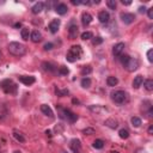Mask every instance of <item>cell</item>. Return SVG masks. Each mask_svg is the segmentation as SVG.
I'll return each instance as SVG.
<instances>
[{"instance_id":"6da1fadb","label":"cell","mask_w":153,"mask_h":153,"mask_svg":"<svg viewBox=\"0 0 153 153\" xmlns=\"http://www.w3.org/2000/svg\"><path fill=\"white\" fill-rule=\"evenodd\" d=\"M56 110H57L59 117H60L61 120L66 121L67 123H71V124H72V123H75V122L78 121V115L74 114L72 110H69V109H67V108H63V106H61L60 104L56 105Z\"/></svg>"},{"instance_id":"7a4b0ae2","label":"cell","mask_w":153,"mask_h":153,"mask_svg":"<svg viewBox=\"0 0 153 153\" xmlns=\"http://www.w3.org/2000/svg\"><path fill=\"white\" fill-rule=\"evenodd\" d=\"M7 50L11 55L17 56V57L24 56L26 54V47L19 42H10L7 44Z\"/></svg>"},{"instance_id":"3957f363","label":"cell","mask_w":153,"mask_h":153,"mask_svg":"<svg viewBox=\"0 0 153 153\" xmlns=\"http://www.w3.org/2000/svg\"><path fill=\"white\" fill-rule=\"evenodd\" d=\"M121 63L128 72H135L139 68V60L135 57H131L129 55H123L121 57Z\"/></svg>"},{"instance_id":"277c9868","label":"cell","mask_w":153,"mask_h":153,"mask_svg":"<svg viewBox=\"0 0 153 153\" xmlns=\"http://www.w3.org/2000/svg\"><path fill=\"white\" fill-rule=\"evenodd\" d=\"M110 97L111 100L117 105H123L129 100V94L124 90H115L110 93Z\"/></svg>"},{"instance_id":"5b68a950","label":"cell","mask_w":153,"mask_h":153,"mask_svg":"<svg viewBox=\"0 0 153 153\" xmlns=\"http://www.w3.org/2000/svg\"><path fill=\"white\" fill-rule=\"evenodd\" d=\"M82 55V48L81 45L76 44V45H72L69 48V50L66 54V59L68 62H75L76 60H79Z\"/></svg>"},{"instance_id":"8992f818","label":"cell","mask_w":153,"mask_h":153,"mask_svg":"<svg viewBox=\"0 0 153 153\" xmlns=\"http://www.w3.org/2000/svg\"><path fill=\"white\" fill-rule=\"evenodd\" d=\"M0 87L6 94H16L17 93V88H18V86L11 79H4L0 82Z\"/></svg>"},{"instance_id":"52a82bcc","label":"cell","mask_w":153,"mask_h":153,"mask_svg":"<svg viewBox=\"0 0 153 153\" xmlns=\"http://www.w3.org/2000/svg\"><path fill=\"white\" fill-rule=\"evenodd\" d=\"M120 18H121V20L126 24V25H130L131 23H134L135 22V14L134 13H130V12H122V13H120Z\"/></svg>"},{"instance_id":"ba28073f","label":"cell","mask_w":153,"mask_h":153,"mask_svg":"<svg viewBox=\"0 0 153 153\" xmlns=\"http://www.w3.org/2000/svg\"><path fill=\"white\" fill-rule=\"evenodd\" d=\"M78 35H79V27H78V25L74 24L73 22H71L69 25H68V37L71 39H75L78 37Z\"/></svg>"},{"instance_id":"9c48e42d","label":"cell","mask_w":153,"mask_h":153,"mask_svg":"<svg viewBox=\"0 0 153 153\" xmlns=\"http://www.w3.org/2000/svg\"><path fill=\"white\" fill-rule=\"evenodd\" d=\"M69 148L73 153H81V142L79 139H72L69 141Z\"/></svg>"},{"instance_id":"30bf717a","label":"cell","mask_w":153,"mask_h":153,"mask_svg":"<svg viewBox=\"0 0 153 153\" xmlns=\"http://www.w3.org/2000/svg\"><path fill=\"white\" fill-rule=\"evenodd\" d=\"M124 48H126V44L123 42H118L116 43L114 47H112V55L115 57H118L122 55V53L124 51Z\"/></svg>"},{"instance_id":"8fae6325","label":"cell","mask_w":153,"mask_h":153,"mask_svg":"<svg viewBox=\"0 0 153 153\" xmlns=\"http://www.w3.org/2000/svg\"><path fill=\"white\" fill-rule=\"evenodd\" d=\"M18 80H19L22 84H24V85H26V86H30V85H32V84L36 81V78L32 76V75H19V76H18Z\"/></svg>"},{"instance_id":"7c38bea8","label":"cell","mask_w":153,"mask_h":153,"mask_svg":"<svg viewBox=\"0 0 153 153\" xmlns=\"http://www.w3.org/2000/svg\"><path fill=\"white\" fill-rule=\"evenodd\" d=\"M60 25H61V20H60V19H53V20L49 23L48 29H49V31H50L51 33H56V32L59 31V29H60Z\"/></svg>"},{"instance_id":"4fadbf2b","label":"cell","mask_w":153,"mask_h":153,"mask_svg":"<svg viewBox=\"0 0 153 153\" xmlns=\"http://www.w3.org/2000/svg\"><path fill=\"white\" fill-rule=\"evenodd\" d=\"M41 67L44 72H48V73H54V72H57L56 67L51 63V62H48V61H43L41 63Z\"/></svg>"},{"instance_id":"5bb4252c","label":"cell","mask_w":153,"mask_h":153,"mask_svg":"<svg viewBox=\"0 0 153 153\" xmlns=\"http://www.w3.org/2000/svg\"><path fill=\"white\" fill-rule=\"evenodd\" d=\"M92 19H93V17L88 13V12H82V14H81V24H82V26H88L91 23H92Z\"/></svg>"},{"instance_id":"9a60e30c","label":"cell","mask_w":153,"mask_h":153,"mask_svg":"<svg viewBox=\"0 0 153 153\" xmlns=\"http://www.w3.org/2000/svg\"><path fill=\"white\" fill-rule=\"evenodd\" d=\"M142 110H143V112L145 114H147V116L148 117H152V114H153V106H152V103H151V100H143V103H142Z\"/></svg>"},{"instance_id":"2e32d148","label":"cell","mask_w":153,"mask_h":153,"mask_svg":"<svg viewBox=\"0 0 153 153\" xmlns=\"http://www.w3.org/2000/svg\"><path fill=\"white\" fill-rule=\"evenodd\" d=\"M98 20H99V23H102V24H108L109 20H110V14H109V12H108V11H100V12L98 13Z\"/></svg>"},{"instance_id":"e0dca14e","label":"cell","mask_w":153,"mask_h":153,"mask_svg":"<svg viewBox=\"0 0 153 153\" xmlns=\"http://www.w3.org/2000/svg\"><path fill=\"white\" fill-rule=\"evenodd\" d=\"M55 12H56L57 14H60V16H65V14L68 12V7H67L66 4L60 2V4H57V5L55 6Z\"/></svg>"},{"instance_id":"ac0fdd59","label":"cell","mask_w":153,"mask_h":153,"mask_svg":"<svg viewBox=\"0 0 153 153\" xmlns=\"http://www.w3.org/2000/svg\"><path fill=\"white\" fill-rule=\"evenodd\" d=\"M44 6H45V4H44L43 1H38V2H36V4L31 7V12H32L33 14H38V13H41V12L44 10Z\"/></svg>"},{"instance_id":"d6986e66","label":"cell","mask_w":153,"mask_h":153,"mask_svg":"<svg viewBox=\"0 0 153 153\" xmlns=\"http://www.w3.org/2000/svg\"><path fill=\"white\" fill-rule=\"evenodd\" d=\"M42 33L38 31V30H33V31H31L30 32V39L33 42V43H38V42H41L42 41Z\"/></svg>"},{"instance_id":"ffe728a7","label":"cell","mask_w":153,"mask_h":153,"mask_svg":"<svg viewBox=\"0 0 153 153\" xmlns=\"http://www.w3.org/2000/svg\"><path fill=\"white\" fill-rule=\"evenodd\" d=\"M39 109H41L42 114H44L45 116H49L50 118H53V117H54V112H53L51 108H50V106H49L48 104H42Z\"/></svg>"},{"instance_id":"44dd1931","label":"cell","mask_w":153,"mask_h":153,"mask_svg":"<svg viewBox=\"0 0 153 153\" xmlns=\"http://www.w3.org/2000/svg\"><path fill=\"white\" fill-rule=\"evenodd\" d=\"M12 135H13V137H14L18 142H20V143H24V142L26 141V137L24 136V134H23V133H20L19 130H17V129H13Z\"/></svg>"},{"instance_id":"7402d4cb","label":"cell","mask_w":153,"mask_h":153,"mask_svg":"<svg viewBox=\"0 0 153 153\" xmlns=\"http://www.w3.org/2000/svg\"><path fill=\"white\" fill-rule=\"evenodd\" d=\"M142 84H143V76L141 74H137L133 80V87L135 90H137V88H140V86H142Z\"/></svg>"},{"instance_id":"603a6c76","label":"cell","mask_w":153,"mask_h":153,"mask_svg":"<svg viewBox=\"0 0 153 153\" xmlns=\"http://www.w3.org/2000/svg\"><path fill=\"white\" fill-rule=\"evenodd\" d=\"M117 84H118V79H117L116 76L109 75V76L106 78V85H108L109 87H115Z\"/></svg>"},{"instance_id":"cb8c5ba5","label":"cell","mask_w":153,"mask_h":153,"mask_svg":"<svg viewBox=\"0 0 153 153\" xmlns=\"http://www.w3.org/2000/svg\"><path fill=\"white\" fill-rule=\"evenodd\" d=\"M104 124H105L106 127L111 128V129H116V128L118 127V123H117V121H116V120H114V118H108V120H105Z\"/></svg>"},{"instance_id":"d4e9b609","label":"cell","mask_w":153,"mask_h":153,"mask_svg":"<svg viewBox=\"0 0 153 153\" xmlns=\"http://www.w3.org/2000/svg\"><path fill=\"white\" fill-rule=\"evenodd\" d=\"M55 94L57 97H65L67 94H69V90L68 88H60V87H55Z\"/></svg>"},{"instance_id":"484cf974","label":"cell","mask_w":153,"mask_h":153,"mask_svg":"<svg viewBox=\"0 0 153 153\" xmlns=\"http://www.w3.org/2000/svg\"><path fill=\"white\" fill-rule=\"evenodd\" d=\"M91 84H92V80H91L88 76H84V78L81 79V81H80V85H81V87H84V88H88V87L91 86Z\"/></svg>"},{"instance_id":"4316f807","label":"cell","mask_w":153,"mask_h":153,"mask_svg":"<svg viewBox=\"0 0 153 153\" xmlns=\"http://www.w3.org/2000/svg\"><path fill=\"white\" fill-rule=\"evenodd\" d=\"M130 122H131V126H133L134 128H139V127L142 124L141 118H140V117H137V116H133V117L130 118Z\"/></svg>"},{"instance_id":"83f0119b","label":"cell","mask_w":153,"mask_h":153,"mask_svg":"<svg viewBox=\"0 0 153 153\" xmlns=\"http://www.w3.org/2000/svg\"><path fill=\"white\" fill-rule=\"evenodd\" d=\"M20 36H22V38L24 41H29V38H30V30H29V27H23L20 30Z\"/></svg>"},{"instance_id":"f1b7e54d","label":"cell","mask_w":153,"mask_h":153,"mask_svg":"<svg viewBox=\"0 0 153 153\" xmlns=\"http://www.w3.org/2000/svg\"><path fill=\"white\" fill-rule=\"evenodd\" d=\"M92 67L90 66V65H87V66H84L82 68H81V71H80V73H81V75L82 76H87L88 74H91L92 73Z\"/></svg>"},{"instance_id":"f546056e","label":"cell","mask_w":153,"mask_h":153,"mask_svg":"<svg viewBox=\"0 0 153 153\" xmlns=\"http://www.w3.org/2000/svg\"><path fill=\"white\" fill-rule=\"evenodd\" d=\"M143 86H145V88L147 90V91H153V80L152 79H146V80H143Z\"/></svg>"},{"instance_id":"4dcf8cb0","label":"cell","mask_w":153,"mask_h":153,"mask_svg":"<svg viewBox=\"0 0 153 153\" xmlns=\"http://www.w3.org/2000/svg\"><path fill=\"white\" fill-rule=\"evenodd\" d=\"M92 146H93V148H96V149H102V148L104 147V141L100 140V139H97V140L93 141Z\"/></svg>"},{"instance_id":"1f68e13d","label":"cell","mask_w":153,"mask_h":153,"mask_svg":"<svg viewBox=\"0 0 153 153\" xmlns=\"http://www.w3.org/2000/svg\"><path fill=\"white\" fill-rule=\"evenodd\" d=\"M80 38L84 39V41H87V39H91L93 38V33L91 31H84L81 35H80Z\"/></svg>"},{"instance_id":"d6a6232c","label":"cell","mask_w":153,"mask_h":153,"mask_svg":"<svg viewBox=\"0 0 153 153\" xmlns=\"http://www.w3.org/2000/svg\"><path fill=\"white\" fill-rule=\"evenodd\" d=\"M118 135H120V137H121V139L126 140V139H128V137H129V131H128L127 129L122 128V129H120V130H118Z\"/></svg>"},{"instance_id":"836d02e7","label":"cell","mask_w":153,"mask_h":153,"mask_svg":"<svg viewBox=\"0 0 153 153\" xmlns=\"http://www.w3.org/2000/svg\"><path fill=\"white\" fill-rule=\"evenodd\" d=\"M68 73H69V69L66 66H60L59 69H57V74L59 75H67Z\"/></svg>"},{"instance_id":"e575fe53","label":"cell","mask_w":153,"mask_h":153,"mask_svg":"<svg viewBox=\"0 0 153 153\" xmlns=\"http://www.w3.org/2000/svg\"><path fill=\"white\" fill-rule=\"evenodd\" d=\"M106 6H108L110 10L115 11V10L117 8V2H116L115 0H108V1H106Z\"/></svg>"},{"instance_id":"d590c367","label":"cell","mask_w":153,"mask_h":153,"mask_svg":"<svg viewBox=\"0 0 153 153\" xmlns=\"http://www.w3.org/2000/svg\"><path fill=\"white\" fill-rule=\"evenodd\" d=\"M94 133H96L94 128H91V127H87V128L82 129V134H85V135H92Z\"/></svg>"},{"instance_id":"8d00e7d4","label":"cell","mask_w":153,"mask_h":153,"mask_svg":"<svg viewBox=\"0 0 153 153\" xmlns=\"http://www.w3.org/2000/svg\"><path fill=\"white\" fill-rule=\"evenodd\" d=\"M92 43H93L94 45H98V44H100V43H103V38H102L100 36H97V37H94V38H93V41H92Z\"/></svg>"},{"instance_id":"74e56055","label":"cell","mask_w":153,"mask_h":153,"mask_svg":"<svg viewBox=\"0 0 153 153\" xmlns=\"http://www.w3.org/2000/svg\"><path fill=\"white\" fill-rule=\"evenodd\" d=\"M147 60L151 63L153 62V49H148V51H147Z\"/></svg>"},{"instance_id":"f35d334b","label":"cell","mask_w":153,"mask_h":153,"mask_svg":"<svg viewBox=\"0 0 153 153\" xmlns=\"http://www.w3.org/2000/svg\"><path fill=\"white\" fill-rule=\"evenodd\" d=\"M54 48V44L51 43V42H48V43H45L44 45H43V49L44 50H51Z\"/></svg>"},{"instance_id":"ab89813d","label":"cell","mask_w":153,"mask_h":153,"mask_svg":"<svg viewBox=\"0 0 153 153\" xmlns=\"http://www.w3.org/2000/svg\"><path fill=\"white\" fill-rule=\"evenodd\" d=\"M71 4L74 6H79V5H82V1L81 0H71Z\"/></svg>"},{"instance_id":"60d3db41","label":"cell","mask_w":153,"mask_h":153,"mask_svg":"<svg viewBox=\"0 0 153 153\" xmlns=\"http://www.w3.org/2000/svg\"><path fill=\"white\" fill-rule=\"evenodd\" d=\"M147 14H148V18L149 19H153V7H151V8L147 10Z\"/></svg>"},{"instance_id":"b9f144b4","label":"cell","mask_w":153,"mask_h":153,"mask_svg":"<svg viewBox=\"0 0 153 153\" xmlns=\"http://www.w3.org/2000/svg\"><path fill=\"white\" fill-rule=\"evenodd\" d=\"M139 12H140V13H145V12H146V7H145V6H140V7H139Z\"/></svg>"},{"instance_id":"7bdbcfd3","label":"cell","mask_w":153,"mask_h":153,"mask_svg":"<svg viewBox=\"0 0 153 153\" xmlns=\"http://www.w3.org/2000/svg\"><path fill=\"white\" fill-rule=\"evenodd\" d=\"M121 2L124 5V6H129L131 4V1H124V0H121Z\"/></svg>"},{"instance_id":"ee69618b","label":"cell","mask_w":153,"mask_h":153,"mask_svg":"<svg viewBox=\"0 0 153 153\" xmlns=\"http://www.w3.org/2000/svg\"><path fill=\"white\" fill-rule=\"evenodd\" d=\"M148 134H153V124H151L149 127H148Z\"/></svg>"},{"instance_id":"f6af8a7d","label":"cell","mask_w":153,"mask_h":153,"mask_svg":"<svg viewBox=\"0 0 153 153\" xmlns=\"http://www.w3.org/2000/svg\"><path fill=\"white\" fill-rule=\"evenodd\" d=\"M72 102H73V103H74V104H75V103H76V104H78V103H79V100H78V99H73V100H72Z\"/></svg>"},{"instance_id":"bcb514c9","label":"cell","mask_w":153,"mask_h":153,"mask_svg":"<svg viewBox=\"0 0 153 153\" xmlns=\"http://www.w3.org/2000/svg\"><path fill=\"white\" fill-rule=\"evenodd\" d=\"M13 153H22V152H20V151H14Z\"/></svg>"},{"instance_id":"7dc6e473","label":"cell","mask_w":153,"mask_h":153,"mask_svg":"<svg viewBox=\"0 0 153 153\" xmlns=\"http://www.w3.org/2000/svg\"><path fill=\"white\" fill-rule=\"evenodd\" d=\"M2 59V54H1V51H0V60Z\"/></svg>"},{"instance_id":"c3c4849f","label":"cell","mask_w":153,"mask_h":153,"mask_svg":"<svg viewBox=\"0 0 153 153\" xmlns=\"http://www.w3.org/2000/svg\"><path fill=\"white\" fill-rule=\"evenodd\" d=\"M111 153H118V152H116V151H114V152H111Z\"/></svg>"},{"instance_id":"681fc988","label":"cell","mask_w":153,"mask_h":153,"mask_svg":"<svg viewBox=\"0 0 153 153\" xmlns=\"http://www.w3.org/2000/svg\"><path fill=\"white\" fill-rule=\"evenodd\" d=\"M62 153H67V152H62Z\"/></svg>"}]
</instances>
